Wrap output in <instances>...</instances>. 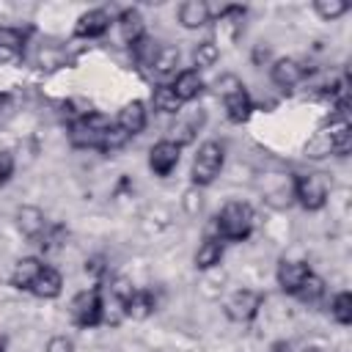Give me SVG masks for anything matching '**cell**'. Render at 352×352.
<instances>
[{
    "label": "cell",
    "mask_w": 352,
    "mask_h": 352,
    "mask_svg": "<svg viewBox=\"0 0 352 352\" xmlns=\"http://www.w3.org/2000/svg\"><path fill=\"white\" fill-rule=\"evenodd\" d=\"M327 132H330V148H333V154H341V157L349 154V148H352V129H349V124L341 121V124H336Z\"/></svg>",
    "instance_id": "cell-25"
},
{
    "label": "cell",
    "mask_w": 352,
    "mask_h": 352,
    "mask_svg": "<svg viewBox=\"0 0 352 352\" xmlns=\"http://www.w3.org/2000/svg\"><path fill=\"white\" fill-rule=\"evenodd\" d=\"M154 308H157L154 294L146 292V289H135V292L129 294V300L124 302V314H126V319H135V322L148 319V316L154 314Z\"/></svg>",
    "instance_id": "cell-14"
},
{
    "label": "cell",
    "mask_w": 352,
    "mask_h": 352,
    "mask_svg": "<svg viewBox=\"0 0 352 352\" xmlns=\"http://www.w3.org/2000/svg\"><path fill=\"white\" fill-rule=\"evenodd\" d=\"M110 126V121L102 113H85L77 121H72L69 126V143L74 148H99V140L104 135V129Z\"/></svg>",
    "instance_id": "cell-3"
},
{
    "label": "cell",
    "mask_w": 352,
    "mask_h": 352,
    "mask_svg": "<svg viewBox=\"0 0 352 352\" xmlns=\"http://www.w3.org/2000/svg\"><path fill=\"white\" fill-rule=\"evenodd\" d=\"M223 162H226V151L220 143L214 140H206L198 146V154L192 157V170H190V179L195 187H204V184H212L220 170H223Z\"/></svg>",
    "instance_id": "cell-2"
},
{
    "label": "cell",
    "mask_w": 352,
    "mask_h": 352,
    "mask_svg": "<svg viewBox=\"0 0 352 352\" xmlns=\"http://www.w3.org/2000/svg\"><path fill=\"white\" fill-rule=\"evenodd\" d=\"M151 104H154V110L157 113H179V107H182V102L176 99V94H173V88L168 85V82H160L157 88H154V94H151Z\"/></svg>",
    "instance_id": "cell-23"
},
{
    "label": "cell",
    "mask_w": 352,
    "mask_h": 352,
    "mask_svg": "<svg viewBox=\"0 0 352 352\" xmlns=\"http://www.w3.org/2000/svg\"><path fill=\"white\" fill-rule=\"evenodd\" d=\"M217 58H220V47L214 44V41H201L195 50H192V63L198 66V69H209V66H214L217 63Z\"/></svg>",
    "instance_id": "cell-26"
},
{
    "label": "cell",
    "mask_w": 352,
    "mask_h": 352,
    "mask_svg": "<svg viewBox=\"0 0 352 352\" xmlns=\"http://www.w3.org/2000/svg\"><path fill=\"white\" fill-rule=\"evenodd\" d=\"M176 66H179V50L170 47V44H160L148 69L154 74H160V77H170V74H176Z\"/></svg>",
    "instance_id": "cell-22"
},
{
    "label": "cell",
    "mask_w": 352,
    "mask_h": 352,
    "mask_svg": "<svg viewBox=\"0 0 352 352\" xmlns=\"http://www.w3.org/2000/svg\"><path fill=\"white\" fill-rule=\"evenodd\" d=\"M217 236L220 239H231V242H242L250 236L253 231V209L242 201H228L220 214H217Z\"/></svg>",
    "instance_id": "cell-1"
},
{
    "label": "cell",
    "mask_w": 352,
    "mask_h": 352,
    "mask_svg": "<svg viewBox=\"0 0 352 352\" xmlns=\"http://www.w3.org/2000/svg\"><path fill=\"white\" fill-rule=\"evenodd\" d=\"M25 36L16 28H0V63H8L22 55Z\"/></svg>",
    "instance_id": "cell-21"
},
{
    "label": "cell",
    "mask_w": 352,
    "mask_h": 352,
    "mask_svg": "<svg viewBox=\"0 0 352 352\" xmlns=\"http://www.w3.org/2000/svg\"><path fill=\"white\" fill-rule=\"evenodd\" d=\"M270 77H272V82H275L278 88H294L297 82H302L305 66H302L300 60H294V58H280V60L272 63Z\"/></svg>",
    "instance_id": "cell-11"
},
{
    "label": "cell",
    "mask_w": 352,
    "mask_h": 352,
    "mask_svg": "<svg viewBox=\"0 0 352 352\" xmlns=\"http://www.w3.org/2000/svg\"><path fill=\"white\" fill-rule=\"evenodd\" d=\"M261 302H264V297H261L258 292L239 289V292H234V294L226 300V316H228L231 322H250V319L258 314Z\"/></svg>",
    "instance_id": "cell-6"
},
{
    "label": "cell",
    "mask_w": 352,
    "mask_h": 352,
    "mask_svg": "<svg viewBox=\"0 0 352 352\" xmlns=\"http://www.w3.org/2000/svg\"><path fill=\"white\" fill-rule=\"evenodd\" d=\"M132 140V135L129 132H124L118 124H110L107 129H104V135H102V140H99V151H104V154H113V151H121L126 143Z\"/></svg>",
    "instance_id": "cell-24"
},
{
    "label": "cell",
    "mask_w": 352,
    "mask_h": 352,
    "mask_svg": "<svg viewBox=\"0 0 352 352\" xmlns=\"http://www.w3.org/2000/svg\"><path fill=\"white\" fill-rule=\"evenodd\" d=\"M294 198L300 201L302 209L316 212L327 204V182L319 173H305L294 179Z\"/></svg>",
    "instance_id": "cell-4"
},
{
    "label": "cell",
    "mask_w": 352,
    "mask_h": 352,
    "mask_svg": "<svg viewBox=\"0 0 352 352\" xmlns=\"http://www.w3.org/2000/svg\"><path fill=\"white\" fill-rule=\"evenodd\" d=\"M0 352H6V346H3V341H0Z\"/></svg>",
    "instance_id": "cell-35"
},
{
    "label": "cell",
    "mask_w": 352,
    "mask_h": 352,
    "mask_svg": "<svg viewBox=\"0 0 352 352\" xmlns=\"http://www.w3.org/2000/svg\"><path fill=\"white\" fill-rule=\"evenodd\" d=\"M302 352H316V349H302Z\"/></svg>",
    "instance_id": "cell-36"
},
{
    "label": "cell",
    "mask_w": 352,
    "mask_h": 352,
    "mask_svg": "<svg viewBox=\"0 0 352 352\" xmlns=\"http://www.w3.org/2000/svg\"><path fill=\"white\" fill-rule=\"evenodd\" d=\"M322 294H324V280H322L319 275H314V272H311V275L302 280V286L294 292V297L302 300V302H316Z\"/></svg>",
    "instance_id": "cell-27"
},
{
    "label": "cell",
    "mask_w": 352,
    "mask_h": 352,
    "mask_svg": "<svg viewBox=\"0 0 352 352\" xmlns=\"http://www.w3.org/2000/svg\"><path fill=\"white\" fill-rule=\"evenodd\" d=\"M179 157H182V146H176L173 140H160L148 151V168L157 176H170L179 165Z\"/></svg>",
    "instance_id": "cell-7"
},
{
    "label": "cell",
    "mask_w": 352,
    "mask_h": 352,
    "mask_svg": "<svg viewBox=\"0 0 352 352\" xmlns=\"http://www.w3.org/2000/svg\"><path fill=\"white\" fill-rule=\"evenodd\" d=\"M110 22H113V16L104 8L85 11L77 19V25H74V36H80V38H99V36H104L110 30Z\"/></svg>",
    "instance_id": "cell-8"
},
{
    "label": "cell",
    "mask_w": 352,
    "mask_h": 352,
    "mask_svg": "<svg viewBox=\"0 0 352 352\" xmlns=\"http://www.w3.org/2000/svg\"><path fill=\"white\" fill-rule=\"evenodd\" d=\"M157 41H151L148 36H143V38H138L135 44H132V52H135V60L140 63V66H151V60H154V55H157Z\"/></svg>",
    "instance_id": "cell-30"
},
{
    "label": "cell",
    "mask_w": 352,
    "mask_h": 352,
    "mask_svg": "<svg viewBox=\"0 0 352 352\" xmlns=\"http://www.w3.org/2000/svg\"><path fill=\"white\" fill-rule=\"evenodd\" d=\"M16 226L19 231L28 236V239H38L44 231H47V220H44V212L38 206H19L16 212Z\"/></svg>",
    "instance_id": "cell-13"
},
{
    "label": "cell",
    "mask_w": 352,
    "mask_h": 352,
    "mask_svg": "<svg viewBox=\"0 0 352 352\" xmlns=\"http://www.w3.org/2000/svg\"><path fill=\"white\" fill-rule=\"evenodd\" d=\"M220 258H223V239L220 236H206L195 250V267L198 270H212L220 264Z\"/></svg>",
    "instance_id": "cell-20"
},
{
    "label": "cell",
    "mask_w": 352,
    "mask_h": 352,
    "mask_svg": "<svg viewBox=\"0 0 352 352\" xmlns=\"http://www.w3.org/2000/svg\"><path fill=\"white\" fill-rule=\"evenodd\" d=\"M69 311H72V319L80 327H96L102 322V294H99V289L94 286V289H85V292L74 294Z\"/></svg>",
    "instance_id": "cell-5"
},
{
    "label": "cell",
    "mask_w": 352,
    "mask_h": 352,
    "mask_svg": "<svg viewBox=\"0 0 352 352\" xmlns=\"http://www.w3.org/2000/svg\"><path fill=\"white\" fill-rule=\"evenodd\" d=\"M170 88H173V94H176L179 102H192L204 91V77H201L198 69H184V72L176 74V80L170 82Z\"/></svg>",
    "instance_id": "cell-12"
},
{
    "label": "cell",
    "mask_w": 352,
    "mask_h": 352,
    "mask_svg": "<svg viewBox=\"0 0 352 352\" xmlns=\"http://www.w3.org/2000/svg\"><path fill=\"white\" fill-rule=\"evenodd\" d=\"M223 107H226V116L228 121L234 124H242L250 118V110H253V102H250V94L245 91V85H236L231 91L223 94Z\"/></svg>",
    "instance_id": "cell-9"
},
{
    "label": "cell",
    "mask_w": 352,
    "mask_h": 352,
    "mask_svg": "<svg viewBox=\"0 0 352 352\" xmlns=\"http://www.w3.org/2000/svg\"><path fill=\"white\" fill-rule=\"evenodd\" d=\"M60 289H63V278H60V272H58L55 267H41L38 278H36L33 286H30V292H33L36 297H41V300L58 297Z\"/></svg>",
    "instance_id": "cell-16"
},
{
    "label": "cell",
    "mask_w": 352,
    "mask_h": 352,
    "mask_svg": "<svg viewBox=\"0 0 352 352\" xmlns=\"http://www.w3.org/2000/svg\"><path fill=\"white\" fill-rule=\"evenodd\" d=\"M311 275V267L305 264V261H289V258H283L280 264H278V286L286 292V294H294L300 286H302V280Z\"/></svg>",
    "instance_id": "cell-10"
},
{
    "label": "cell",
    "mask_w": 352,
    "mask_h": 352,
    "mask_svg": "<svg viewBox=\"0 0 352 352\" xmlns=\"http://www.w3.org/2000/svg\"><path fill=\"white\" fill-rule=\"evenodd\" d=\"M47 352H74V344L66 336H52L47 341Z\"/></svg>",
    "instance_id": "cell-32"
},
{
    "label": "cell",
    "mask_w": 352,
    "mask_h": 352,
    "mask_svg": "<svg viewBox=\"0 0 352 352\" xmlns=\"http://www.w3.org/2000/svg\"><path fill=\"white\" fill-rule=\"evenodd\" d=\"M327 154H333V148H330V132H327V129H319V132L305 143V157L322 160V157H327Z\"/></svg>",
    "instance_id": "cell-29"
},
{
    "label": "cell",
    "mask_w": 352,
    "mask_h": 352,
    "mask_svg": "<svg viewBox=\"0 0 352 352\" xmlns=\"http://www.w3.org/2000/svg\"><path fill=\"white\" fill-rule=\"evenodd\" d=\"M41 267H44V264H41L38 258H33V256L19 258V261L14 264V270H11V286H14V289H30L33 280L38 278Z\"/></svg>",
    "instance_id": "cell-18"
},
{
    "label": "cell",
    "mask_w": 352,
    "mask_h": 352,
    "mask_svg": "<svg viewBox=\"0 0 352 352\" xmlns=\"http://www.w3.org/2000/svg\"><path fill=\"white\" fill-rule=\"evenodd\" d=\"M85 270H91V272H96V275H102V272H104V267H102V258H91V261L85 264Z\"/></svg>",
    "instance_id": "cell-34"
},
{
    "label": "cell",
    "mask_w": 352,
    "mask_h": 352,
    "mask_svg": "<svg viewBox=\"0 0 352 352\" xmlns=\"http://www.w3.org/2000/svg\"><path fill=\"white\" fill-rule=\"evenodd\" d=\"M179 22L187 30L204 28L209 22V6L204 0H187V3H182L179 6Z\"/></svg>",
    "instance_id": "cell-19"
},
{
    "label": "cell",
    "mask_w": 352,
    "mask_h": 352,
    "mask_svg": "<svg viewBox=\"0 0 352 352\" xmlns=\"http://www.w3.org/2000/svg\"><path fill=\"white\" fill-rule=\"evenodd\" d=\"M314 11H316L322 19H336V16L346 14L349 6H346L344 0H316V3H314Z\"/></svg>",
    "instance_id": "cell-31"
},
{
    "label": "cell",
    "mask_w": 352,
    "mask_h": 352,
    "mask_svg": "<svg viewBox=\"0 0 352 352\" xmlns=\"http://www.w3.org/2000/svg\"><path fill=\"white\" fill-rule=\"evenodd\" d=\"M124 132L129 135H140L143 126H146V104L143 102H126L121 110H118V121H116Z\"/></svg>",
    "instance_id": "cell-15"
},
{
    "label": "cell",
    "mask_w": 352,
    "mask_h": 352,
    "mask_svg": "<svg viewBox=\"0 0 352 352\" xmlns=\"http://www.w3.org/2000/svg\"><path fill=\"white\" fill-rule=\"evenodd\" d=\"M14 173V154L11 151H0V184H6Z\"/></svg>",
    "instance_id": "cell-33"
},
{
    "label": "cell",
    "mask_w": 352,
    "mask_h": 352,
    "mask_svg": "<svg viewBox=\"0 0 352 352\" xmlns=\"http://www.w3.org/2000/svg\"><path fill=\"white\" fill-rule=\"evenodd\" d=\"M330 314L338 324H349L352 322V294L349 292H338L330 302Z\"/></svg>",
    "instance_id": "cell-28"
},
{
    "label": "cell",
    "mask_w": 352,
    "mask_h": 352,
    "mask_svg": "<svg viewBox=\"0 0 352 352\" xmlns=\"http://www.w3.org/2000/svg\"><path fill=\"white\" fill-rule=\"evenodd\" d=\"M118 33H121V41L129 44V47H132L138 38L146 36V30H143V16H140L138 8H124V11L118 14Z\"/></svg>",
    "instance_id": "cell-17"
}]
</instances>
